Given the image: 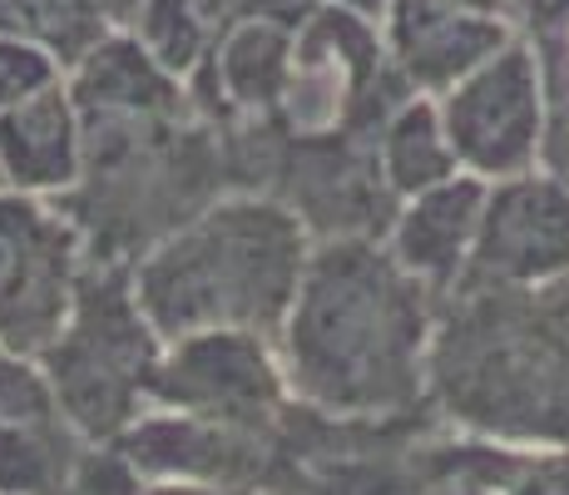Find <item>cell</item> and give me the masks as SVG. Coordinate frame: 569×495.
<instances>
[{
    "label": "cell",
    "mask_w": 569,
    "mask_h": 495,
    "mask_svg": "<svg viewBox=\"0 0 569 495\" xmlns=\"http://www.w3.org/2000/svg\"><path fill=\"white\" fill-rule=\"evenodd\" d=\"M436 313L441 297L401 273L381 238L312 244L278 333L292 402L352 426L426 416Z\"/></svg>",
    "instance_id": "6da1fadb"
},
{
    "label": "cell",
    "mask_w": 569,
    "mask_h": 495,
    "mask_svg": "<svg viewBox=\"0 0 569 495\" xmlns=\"http://www.w3.org/2000/svg\"><path fill=\"white\" fill-rule=\"evenodd\" d=\"M426 416L510 451H569V278L441 297Z\"/></svg>",
    "instance_id": "7a4b0ae2"
},
{
    "label": "cell",
    "mask_w": 569,
    "mask_h": 495,
    "mask_svg": "<svg viewBox=\"0 0 569 495\" xmlns=\"http://www.w3.org/2000/svg\"><path fill=\"white\" fill-rule=\"evenodd\" d=\"M308 258L312 238L288 204L223 194L169 244L139 258L129 278L163 343L199 333L278 337Z\"/></svg>",
    "instance_id": "3957f363"
},
{
    "label": "cell",
    "mask_w": 569,
    "mask_h": 495,
    "mask_svg": "<svg viewBox=\"0 0 569 495\" xmlns=\"http://www.w3.org/2000/svg\"><path fill=\"white\" fill-rule=\"evenodd\" d=\"M228 194L218 129L199 109L169 119H84V179L60 208L90 263L134 268Z\"/></svg>",
    "instance_id": "277c9868"
},
{
    "label": "cell",
    "mask_w": 569,
    "mask_h": 495,
    "mask_svg": "<svg viewBox=\"0 0 569 495\" xmlns=\"http://www.w3.org/2000/svg\"><path fill=\"white\" fill-rule=\"evenodd\" d=\"M163 337L134 297L129 268H100L80 288L64 333L36 362L54 402L90 446H114L154 406Z\"/></svg>",
    "instance_id": "5b68a950"
},
{
    "label": "cell",
    "mask_w": 569,
    "mask_h": 495,
    "mask_svg": "<svg viewBox=\"0 0 569 495\" xmlns=\"http://www.w3.org/2000/svg\"><path fill=\"white\" fill-rule=\"evenodd\" d=\"M416 99L391 70L381 26L342 10H322L292 36V70L278 105V125L298 145L312 139H371L391 115Z\"/></svg>",
    "instance_id": "8992f818"
},
{
    "label": "cell",
    "mask_w": 569,
    "mask_h": 495,
    "mask_svg": "<svg viewBox=\"0 0 569 495\" xmlns=\"http://www.w3.org/2000/svg\"><path fill=\"white\" fill-rule=\"evenodd\" d=\"M90 268V248L60 198L0 189V347L26 362L46 357Z\"/></svg>",
    "instance_id": "52a82bcc"
},
{
    "label": "cell",
    "mask_w": 569,
    "mask_h": 495,
    "mask_svg": "<svg viewBox=\"0 0 569 495\" xmlns=\"http://www.w3.org/2000/svg\"><path fill=\"white\" fill-rule=\"evenodd\" d=\"M446 119L451 149L461 159V174L480 184L520 179L540 169V139L550 95L535 50L516 36L496 60H486L476 75H466L456 90L436 99Z\"/></svg>",
    "instance_id": "ba28073f"
},
{
    "label": "cell",
    "mask_w": 569,
    "mask_h": 495,
    "mask_svg": "<svg viewBox=\"0 0 569 495\" xmlns=\"http://www.w3.org/2000/svg\"><path fill=\"white\" fill-rule=\"evenodd\" d=\"M154 406L218 426H243V432H272L292 412L278 337L199 333L169 343L159 362Z\"/></svg>",
    "instance_id": "9c48e42d"
},
{
    "label": "cell",
    "mask_w": 569,
    "mask_h": 495,
    "mask_svg": "<svg viewBox=\"0 0 569 495\" xmlns=\"http://www.w3.org/2000/svg\"><path fill=\"white\" fill-rule=\"evenodd\" d=\"M288 422V416H282ZM282 422L272 432H243L179 412H144L114 451L144 486H258L268 491L282 461Z\"/></svg>",
    "instance_id": "30bf717a"
},
{
    "label": "cell",
    "mask_w": 569,
    "mask_h": 495,
    "mask_svg": "<svg viewBox=\"0 0 569 495\" xmlns=\"http://www.w3.org/2000/svg\"><path fill=\"white\" fill-rule=\"evenodd\" d=\"M278 204L298 214L312 244H347V238H387L397 218V198L377 169V149L362 139H292L288 169L278 179Z\"/></svg>",
    "instance_id": "8fae6325"
},
{
    "label": "cell",
    "mask_w": 569,
    "mask_h": 495,
    "mask_svg": "<svg viewBox=\"0 0 569 495\" xmlns=\"http://www.w3.org/2000/svg\"><path fill=\"white\" fill-rule=\"evenodd\" d=\"M569 278V189L550 174H520L486 189V218L466 283L545 288Z\"/></svg>",
    "instance_id": "7c38bea8"
},
{
    "label": "cell",
    "mask_w": 569,
    "mask_h": 495,
    "mask_svg": "<svg viewBox=\"0 0 569 495\" xmlns=\"http://www.w3.org/2000/svg\"><path fill=\"white\" fill-rule=\"evenodd\" d=\"M510 40H516V26L506 16L461 6V0H397L381 20L387 60L416 99H441L446 90H456Z\"/></svg>",
    "instance_id": "4fadbf2b"
},
{
    "label": "cell",
    "mask_w": 569,
    "mask_h": 495,
    "mask_svg": "<svg viewBox=\"0 0 569 495\" xmlns=\"http://www.w3.org/2000/svg\"><path fill=\"white\" fill-rule=\"evenodd\" d=\"M90 451L60 412L46 372L16 362L0 382V495H60Z\"/></svg>",
    "instance_id": "5bb4252c"
},
{
    "label": "cell",
    "mask_w": 569,
    "mask_h": 495,
    "mask_svg": "<svg viewBox=\"0 0 569 495\" xmlns=\"http://www.w3.org/2000/svg\"><path fill=\"white\" fill-rule=\"evenodd\" d=\"M486 189L490 184L461 174L441 189L397 204V218L381 244L401 263V273H411L431 297H451L456 288H466L480 244V218H486Z\"/></svg>",
    "instance_id": "9a60e30c"
},
{
    "label": "cell",
    "mask_w": 569,
    "mask_h": 495,
    "mask_svg": "<svg viewBox=\"0 0 569 495\" xmlns=\"http://www.w3.org/2000/svg\"><path fill=\"white\" fill-rule=\"evenodd\" d=\"M288 70H292V30L248 16L238 30H228V40L213 50V60L183 90H189V105L199 109V119L213 129L238 125V119H278Z\"/></svg>",
    "instance_id": "2e32d148"
},
{
    "label": "cell",
    "mask_w": 569,
    "mask_h": 495,
    "mask_svg": "<svg viewBox=\"0 0 569 495\" xmlns=\"http://www.w3.org/2000/svg\"><path fill=\"white\" fill-rule=\"evenodd\" d=\"M0 174L6 189L64 198L84 179V119L70 85L0 115Z\"/></svg>",
    "instance_id": "e0dca14e"
},
{
    "label": "cell",
    "mask_w": 569,
    "mask_h": 495,
    "mask_svg": "<svg viewBox=\"0 0 569 495\" xmlns=\"http://www.w3.org/2000/svg\"><path fill=\"white\" fill-rule=\"evenodd\" d=\"M70 95L80 105V119H169L183 115L189 90L139 46L129 30H109L80 60L70 65Z\"/></svg>",
    "instance_id": "ac0fdd59"
},
{
    "label": "cell",
    "mask_w": 569,
    "mask_h": 495,
    "mask_svg": "<svg viewBox=\"0 0 569 495\" xmlns=\"http://www.w3.org/2000/svg\"><path fill=\"white\" fill-rule=\"evenodd\" d=\"M253 16V0H144L129 36L139 40L173 80L189 85L213 50Z\"/></svg>",
    "instance_id": "d6986e66"
},
{
    "label": "cell",
    "mask_w": 569,
    "mask_h": 495,
    "mask_svg": "<svg viewBox=\"0 0 569 495\" xmlns=\"http://www.w3.org/2000/svg\"><path fill=\"white\" fill-rule=\"evenodd\" d=\"M371 149H377V169L397 204L461 179V159L451 149V135H446V119L436 109V99H407L381 125Z\"/></svg>",
    "instance_id": "ffe728a7"
},
{
    "label": "cell",
    "mask_w": 569,
    "mask_h": 495,
    "mask_svg": "<svg viewBox=\"0 0 569 495\" xmlns=\"http://www.w3.org/2000/svg\"><path fill=\"white\" fill-rule=\"evenodd\" d=\"M0 36L30 40V46L74 65L109 30H100V20L80 0H0Z\"/></svg>",
    "instance_id": "44dd1931"
},
{
    "label": "cell",
    "mask_w": 569,
    "mask_h": 495,
    "mask_svg": "<svg viewBox=\"0 0 569 495\" xmlns=\"http://www.w3.org/2000/svg\"><path fill=\"white\" fill-rule=\"evenodd\" d=\"M64 80H70V65H64L60 55L30 46V40L0 36V115L60 90Z\"/></svg>",
    "instance_id": "7402d4cb"
},
{
    "label": "cell",
    "mask_w": 569,
    "mask_h": 495,
    "mask_svg": "<svg viewBox=\"0 0 569 495\" xmlns=\"http://www.w3.org/2000/svg\"><path fill=\"white\" fill-rule=\"evenodd\" d=\"M60 495H144V481L124 466L114 446H94Z\"/></svg>",
    "instance_id": "603a6c76"
},
{
    "label": "cell",
    "mask_w": 569,
    "mask_h": 495,
    "mask_svg": "<svg viewBox=\"0 0 569 495\" xmlns=\"http://www.w3.org/2000/svg\"><path fill=\"white\" fill-rule=\"evenodd\" d=\"M510 495H569V451H520Z\"/></svg>",
    "instance_id": "cb8c5ba5"
},
{
    "label": "cell",
    "mask_w": 569,
    "mask_h": 495,
    "mask_svg": "<svg viewBox=\"0 0 569 495\" xmlns=\"http://www.w3.org/2000/svg\"><path fill=\"white\" fill-rule=\"evenodd\" d=\"M540 174H550V179H560L569 189V95L550 99L545 139H540Z\"/></svg>",
    "instance_id": "d4e9b609"
},
{
    "label": "cell",
    "mask_w": 569,
    "mask_h": 495,
    "mask_svg": "<svg viewBox=\"0 0 569 495\" xmlns=\"http://www.w3.org/2000/svg\"><path fill=\"white\" fill-rule=\"evenodd\" d=\"M510 26L520 40L569 30V0H510Z\"/></svg>",
    "instance_id": "484cf974"
},
{
    "label": "cell",
    "mask_w": 569,
    "mask_h": 495,
    "mask_svg": "<svg viewBox=\"0 0 569 495\" xmlns=\"http://www.w3.org/2000/svg\"><path fill=\"white\" fill-rule=\"evenodd\" d=\"M540 60V75H545V95L550 99H565L569 95V30H555V36H535L525 40Z\"/></svg>",
    "instance_id": "4316f807"
},
{
    "label": "cell",
    "mask_w": 569,
    "mask_h": 495,
    "mask_svg": "<svg viewBox=\"0 0 569 495\" xmlns=\"http://www.w3.org/2000/svg\"><path fill=\"white\" fill-rule=\"evenodd\" d=\"M327 10V0H253V20H268V26H282L298 36L308 20H317Z\"/></svg>",
    "instance_id": "83f0119b"
},
{
    "label": "cell",
    "mask_w": 569,
    "mask_h": 495,
    "mask_svg": "<svg viewBox=\"0 0 569 495\" xmlns=\"http://www.w3.org/2000/svg\"><path fill=\"white\" fill-rule=\"evenodd\" d=\"M80 6L100 20V30H129L144 10V0H80Z\"/></svg>",
    "instance_id": "f1b7e54d"
},
{
    "label": "cell",
    "mask_w": 569,
    "mask_h": 495,
    "mask_svg": "<svg viewBox=\"0 0 569 495\" xmlns=\"http://www.w3.org/2000/svg\"><path fill=\"white\" fill-rule=\"evenodd\" d=\"M391 6H397V0H327V10H342V16L371 20V26H381Z\"/></svg>",
    "instance_id": "f546056e"
},
{
    "label": "cell",
    "mask_w": 569,
    "mask_h": 495,
    "mask_svg": "<svg viewBox=\"0 0 569 495\" xmlns=\"http://www.w3.org/2000/svg\"><path fill=\"white\" fill-rule=\"evenodd\" d=\"M144 495H272L258 486H144Z\"/></svg>",
    "instance_id": "4dcf8cb0"
},
{
    "label": "cell",
    "mask_w": 569,
    "mask_h": 495,
    "mask_svg": "<svg viewBox=\"0 0 569 495\" xmlns=\"http://www.w3.org/2000/svg\"><path fill=\"white\" fill-rule=\"evenodd\" d=\"M461 6H476V10H496V16L510 20V0H461Z\"/></svg>",
    "instance_id": "1f68e13d"
},
{
    "label": "cell",
    "mask_w": 569,
    "mask_h": 495,
    "mask_svg": "<svg viewBox=\"0 0 569 495\" xmlns=\"http://www.w3.org/2000/svg\"><path fill=\"white\" fill-rule=\"evenodd\" d=\"M0 189H6V174H0Z\"/></svg>",
    "instance_id": "d6a6232c"
}]
</instances>
